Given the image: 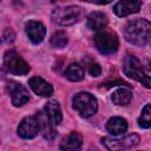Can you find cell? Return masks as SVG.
<instances>
[{
	"instance_id": "obj_1",
	"label": "cell",
	"mask_w": 151,
	"mask_h": 151,
	"mask_svg": "<svg viewBox=\"0 0 151 151\" xmlns=\"http://www.w3.org/2000/svg\"><path fill=\"white\" fill-rule=\"evenodd\" d=\"M124 37L132 45L144 46L151 38V24L145 19L132 20L125 26Z\"/></svg>"
},
{
	"instance_id": "obj_2",
	"label": "cell",
	"mask_w": 151,
	"mask_h": 151,
	"mask_svg": "<svg viewBox=\"0 0 151 151\" xmlns=\"http://www.w3.org/2000/svg\"><path fill=\"white\" fill-rule=\"evenodd\" d=\"M123 72L125 76L139 81L146 88H151V77H149L142 65L140 61L132 54H127L123 60Z\"/></svg>"
},
{
	"instance_id": "obj_3",
	"label": "cell",
	"mask_w": 151,
	"mask_h": 151,
	"mask_svg": "<svg viewBox=\"0 0 151 151\" xmlns=\"http://www.w3.org/2000/svg\"><path fill=\"white\" fill-rule=\"evenodd\" d=\"M73 109L84 118H88L97 112L98 103L93 94L90 92H79L72 99Z\"/></svg>"
},
{
	"instance_id": "obj_4",
	"label": "cell",
	"mask_w": 151,
	"mask_h": 151,
	"mask_svg": "<svg viewBox=\"0 0 151 151\" xmlns=\"http://www.w3.org/2000/svg\"><path fill=\"white\" fill-rule=\"evenodd\" d=\"M94 45L96 48L101 53V54H112L118 50V38L117 34L112 31H106L103 29L98 32L94 35Z\"/></svg>"
},
{
	"instance_id": "obj_5",
	"label": "cell",
	"mask_w": 151,
	"mask_h": 151,
	"mask_svg": "<svg viewBox=\"0 0 151 151\" xmlns=\"http://www.w3.org/2000/svg\"><path fill=\"white\" fill-rule=\"evenodd\" d=\"M80 14L81 11L78 6L58 7L52 12V21L59 26H70L79 20Z\"/></svg>"
},
{
	"instance_id": "obj_6",
	"label": "cell",
	"mask_w": 151,
	"mask_h": 151,
	"mask_svg": "<svg viewBox=\"0 0 151 151\" xmlns=\"http://www.w3.org/2000/svg\"><path fill=\"white\" fill-rule=\"evenodd\" d=\"M4 65L9 73L15 76H25L29 72V65L15 50H9L5 53Z\"/></svg>"
},
{
	"instance_id": "obj_7",
	"label": "cell",
	"mask_w": 151,
	"mask_h": 151,
	"mask_svg": "<svg viewBox=\"0 0 151 151\" xmlns=\"http://www.w3.org/2000/svg\"><path fill=\"white\" fill-rule=\"evenodd\" d=\"M139 136L136 133L127 134L125 137L120 138H110V137H104L101 139L103 145L109 150V151H126L130 150L139 144Z\"/></svg>"
},
{
	"instance_id": "obj_8",
	"label": "cell",
	"mask_w": 151,
	"mask_h": 151,
	"mask_svg": "<svg viewBox=\"0 0 151 151\" xmlns=\"http://www.w3.org/2000/svg\"><path fill=\"white\" fill-rule=\"evenodd\" d=\"M39 132H40V123L35 116L25 117L18 126V134L24 139H32Z\"/></svg>"
},
{
	"instance_id": "obj_9",
	"label": "cell",
	"mask_w": 151,
	"mask_h": 151,
	"mask_svg": "<svg viewBox=\"0 0 151 151\" xmlns=\"http://www.w3.org/2000/svg\"><path fill=\"white\" fill-rule=\"evenodd\" d=\"M7 92L11 97L12 104L14 106H22L24 104H26L29 100V96H28V91L27 88L17 83V81H8L7 83Z\"/></svg>"
},
{
	"instance_id": "obj_10",
	"label": "cell",
	"mask_w": 151,
	"mask_h": 151,
	"mask_svg": "<svg viewBox=\"0 0 151 151\" xmlns=\"http://www.w3.org/2000/svg\"><path fill=\"white\" fill-rule=\"evenodd\" d=\"M25 32L28 37V39L33 44H39L44 40L46 34V28L40 21L29 20L25 24Z\"/></svg>"
},
{
	"instance_id": "obj_11",
	"label": "cell",
	"mask_w": 151,
	"mask_h": 151,
	"mask_svg": "<svg viewBox=\"0 0 151 151\" xmlns=\"http://www.w3.org/2000/svg\"><path fill=\"white\" fill-rule=\"evenodd\" d=\"M28 85L32 88V91L41 97H50L53 94V87L52 85L46 81L45 79L40 77H33L28 80Z\"/></svg>"
},
{
	"instance_id": "obj_12",
	"label": "cell",
	"mask_w": 151,
	"mask_h": 151,
	"mask_svg": "<svg viewBox=\"0 0 151 151\" xmlns=\"http://www.w3.org/2000/svg\"><path fill=\"white\" fill-rule=\"evenodd\" d=\"M140 6L142 1H118L113 7V12L122 18L132 13H137L140 9Z\"/></svg>"
},
{
	"instance_id": "obj_13",
	"label": "cell",
	"mask_w": 151,
	"mask_h": 151,
	"mask_svg": "<svg viewBox=\"0 0 151 151\" xmlns=\"http://www.w3.org/2000/svg\"><path fill=\"white\" fill-rule=\"evenodd\" d=\"M81 145H83L81 136L77 132H72L61 140L59 147L61 151H80Z\"/></svg>"
},
{
	"instance_id": "obj_14",
	"label": "cell",
	"mask_w": 151,
	"mask_h": 151,
	"mask_svg": "<svg viewBox=\"0 0 151 151\" xmlns=\"http://www.w3.org/2000/svg\"><path fill=\"white\" fill-rule=\"evenodd\" d=\"M45 114L47 116V118L50 119V122L53 125H58L61 123L63 119V113H61V109L60 105L57 100H50L46 103L45 107Z\"/></svg>"
},
{
	"instance_id": "obj_15",
	"label": "cell",
	"mask_w": 151,
	"mask_h": 151,
	"mask_svg": "<svg viewBox=\"0 0 151 151\" xmlns=\"http://www.w3.org/2000/svg\"><path fill=\"white\" fill-rule=\"evenodd\" d=\"M109 20L106 14L101 12H92L87 17V27L92 31H101L107 26Z\"/></svg>"
},
{
	"instance_id": "obj_16",
	"label": "cell",
	"mask_w": 151,
	"mask_h": 151,
	"mask_svg": "<svg viewBox=\"0 0 151 151\" xmlns=\"http://www.w3.org/2000/svg\"><path fill=\"white\" fill-rule=\"evenodd\" d=\"M126 129H127V122L122 117H112L106 123V130L113 136H119L124 133Z\"/></svg>"
},
{
	"instance_id": "obj_17",
	"label": "cell",
	"mask_w": 151,
	"mask_h": 151,
	"mask_svg": "<svg viewBox=\"0 0 151 151\" xmlns=\"http://www.w3.org/2000/svg\"><path fill=\"white\" fill-rule=\"evenodd\" d=\"M111 99L116 105H120V106L127 105L132 99V91L127 87L118 88L112 93Z\"/></svg>"
},
{
	"instance_id": "obj_18",
	"label": "cell",
	"mask_w": 151,
	"mask_h": 151,
	"mask_svg": "<svg viewBox=\"0 0 151 151\" xmlns=\"http://www.w3.org/2000/svg\"><path fill=\"white\" fill-rule=\"evenodd\" d=\"M39 123H40V130L42 132V136L46 138V139H53L55 137V131L53 129V124L50 122V119L47 118V116L44 113V114H39L37 116Z\"/></svg>"
},
{
	"instance_id": "obj_19",
	"label": "cell",
	"mask_w": 151,
	"mask_h": 151,
	"mask_svg": "<svg viewBox=\"0 0 151 151\" xmlns=\"http://www.w3.org/2000/svg\"><path fill=\"white\" fill-rule=\"evenodd\" d=\"M65 76L71 81H80L84 79V68L79 64L73 63L67 66L65 71Z\"/></svg>"
},
{
	"instance_id": "obj_20",
	"label": "cell",
	"mask_w": 151,
	"mask_h": 151,
	"mask_svg": "<svg viewBox=\"0 0 151 151\" xmlns=\"http://www.w3.org/2000/svg\"><path fill=\"white\" fill-rule=\"evenodd\" d=\"M138 125L143 129L151 127V104H147L143 107L142 113L138 118Z\"/></svg>"
},
{
	"instance_id": "obj_21",
	"label": "cell",
	"mask_w": 151,
	"mask_h": 151,
	"mask_svg": "<svg viewBox=\"0 0 151 151\" xmlns=\"http://www.w3.org/2000/svg\"><path fill=\"white\" fill-rule=\"evenodd\" d=\"M67 41H68L67 35L63 31H58V32H55L51 37V45L53 47H55V48H63V47H65L67 45Z\"/></svg>"
},
{
	"instance_id": "obj_22",
	"label": "cell",
	"mask_w": 151,
	"mask_h": 151,
	"mask_svg": "<svg viewBox=\"0 0 151 151\" xmlns=\"http://www.w3.org/2000/svg\"><path fill=\"white\" fill-rule=\"evenodd\" d=\"M87 70H88V73L92 76V77H99L101 74V67L98 63H91L88 64L87 66Z\"/></svg>"
},
{
	"instance_id": "obj_23",
	"label": "cell",
	"mask_w": 151,
	"mask_h": 151,
	"mask_svg": "<svg viewBox=\"0 0 151 151\" xmlns=\"http://www.w3.org/2000/svg\"><path fill=\"white\" fill-rule=\"evenodd\" d=\"M14 38H15L14 32H13L11 28H6L5 32H4V41H5L6 44H11V42H13Z\"/></svg>"
},
{
	"instance_id": "obj_24",
	"label": "cell",
	"mask_w": 151,
	"mask_h": 151,
	"mask_svg": "<svg viewBox=\"0 0 151 151\" xmlns=\"http://www.w3.org/2000/svg\"><path fill=\"white\" fill-rule=\"evenodd\" d=\"M149 42H150V45H151V38H150V41H149Z\"/></svg>"
},
{
	"instance_id": "obj_25",
	"label": "cell",
	"mask_w": 151,
	"mask_h": 151,
	"mask_svg": "<svg viewBox=\"0 0 151 151\" xmlns=\"http://www.w3.org/2000/svg\"><path fill=\"white\" fill-rule=\"evenodd\" d=\"M150 68H151V64H150Z\"/></svg>"
}]
</instances>
